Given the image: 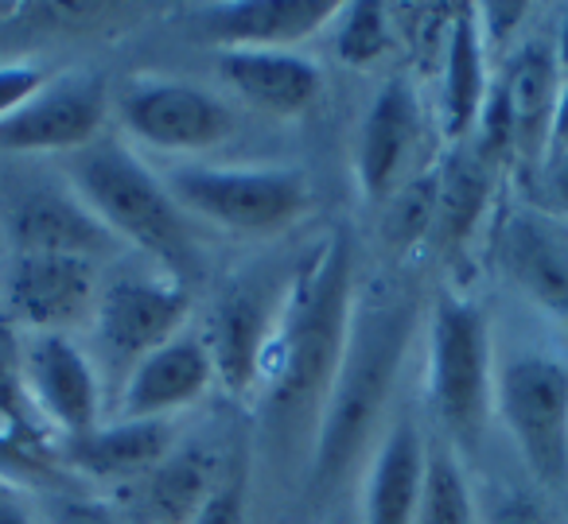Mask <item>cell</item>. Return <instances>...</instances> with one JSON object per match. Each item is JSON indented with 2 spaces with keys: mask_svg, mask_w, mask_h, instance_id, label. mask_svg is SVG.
I'll return each instance as SVG.
<instances>
[{
  "mask_svg": "<svg viewBox=\"0 0 568 524\" xmlns=\"http://www.w3.org/2000/svg\"><path fill=\"white\" fill-rule=\"evenodd\" d=\"M51 524H125V516L113 505L94 497H63L51 508Z\"/></svg>",
  "mask_w": 568,
  "mask_h": 524,
  "instance_id": "cell-30",
  "label": "cell"
},
{
  "mask_svg": "<svg viewBox=\"0 0 568 524\" xmlns=\"http://www.w3.org/2000/svg\"><path fill=\"white\" fill-rule=\"evenodd\" d=\"M490 94L487 74V35L479 24V9H459L444 32V90L440 125L452 144L467 141L483 117Z\"/></svg>",
  "mask_w": 568,
  "mask_h": 524,
  "instance_id": "cell-20",
  "label": "cell"
},
{
  "mask_svg": "<svg viewBox=\"0 0 568 524\" xmlns=\"http://www.w3.org/2000/svg\"><path fill=\"white\" fill-rule=\"evenodd\" d=\"M48 82L51 79L43 74V66H32V63L0 66V121H9L12 113L24 110Z\"/></svg>",
  "mask_w": 568,
  "mask_h": 524,
  "instance_id": "cell-28",
  "label": "cell"
},
{
  "mask_svg": "<svg viewBox=\"0 0 568 524\" xmlns=\"http://www.w3.org/2000/svg\"><path fill=\"white\" fill-rule=\"evenodd\" d=\"M327 524H343V521H327Z\"/></svg>",
  "mask_w": 568,
  "mask_h": 524,
  "instance_id": "cell-36",
  "label": "cell"
},
{
  "mask_svg": "<svg viewBox=\"0 0 568 524\" xmlns=\"http://www.w3.org/2000/svg\"><path fill=\"white\" fill-rule=\"evenodd\" d=\"M413 524H483L452 439H428L425 485H420V505Z\"/></svg>",
  "mask_w": 568,
  "mask_h": 524,
  "instance_id": "cell-25",
  "label": "cell"
},
{
  "mask_svg": "<svg viewBox=\"0 0 568 524\" xmlns=\"http://www.w3.org/2000/svg\"><path fill=\"white\" fill-rule=\"evenodd\" d=\"M339 35H335V55L347 66H374L394 48V28L389 12L378 0H351L339 9Z\"/></svg>",
  "mask_w": 568,
  "mask_h": 524,
  "instance_id": "cell-27",
  "label": "cell"
},
{
  "mask_svg": "<svg viewBox=\"0 0 568 524\" xmlns=\"http://www.w3.org/2000/svg\"><path fill=\"white\" fill-rule=\"evenodd\" d=\"M495 412L503 415L521 466L541 490L568 485V366L549 353H514L495 373Z\"/></svg>",
  "mask_w": 568,
  "mask_h": 524,
  "instance_id": "cell-6",
  "label": "cell"
},
{
  "mask_svg": "<svg viewBox=\"0 0 568 524\" xmlns=\"http://www.w3.org/2000/svg\"><path fill=\"white\" fill-rule=\"evenodd\" d=\"M98 296L102 288H98L94 260L79 257L20 253L9 280L12 311L32 327V335H67L79 322H90Z\"/></svg>",
  "mask_w": 568,
  "mask_h": 524,
  "instance_id": "cell-12",
  "label": "cell"
},
{
  "mask_svg": "<svg viewBox=\"0 0 568 524\" xmlns=\"http://www.w3.org/2000/svg\"><path fill=\"white\" fill-rule=\"evenodd\" d=\"M20 366H24V384L36 408L67 439H79L98 428L102 381H98L94 361L79 350L71 335H28V342L20 346Z\"/></svg>",
  "mask_w": 568,
  "mask_h": 524,
  "instance_id": "cell-10",
  "label": "cell"
},
{
  "mask_svg": "<svg viewBox=\"0 0 568 524\" xmlns=\"http://www.w3.org/2000/svg\"><path fill=\"white\" fill-rule=\"evenodd\" d=\"M281 296H273V288L253 280L234 284L226 291V299H219L214 327L203 338L211 346L214 373L234 397H245V392H253L261 384V361H265V346L268 335H273Z\"/></svg>",
  "mask_w": 568,
  "mask_h": 524,
  "instance_id": "cell-16",
  "label": "cell"
},
{
  "mask_svg": "<svg viewBox=\"0 0 568 524\" xmlns=\"http://www.w3.org/2000/svg\"><path fill=\"white\" fill-rule=\"evenodd\" d=\"M164 187L183 214L250 237L281 234L312 206V183L301 167H180Z\"/></svg>",
  "mask_w": 568,
  "mask_h": 524,
  "instance_id": "cell-5",
  "label": "cell"
},
{
  "mask_svg": "<svg viewBox=\"0 0 568 524\" xmlns=\"http://www.w3.org/2000/svg\"><path fill=\"white\" fill-rule=\"evenodd\" d=\"M545 195H549L552 218L568 226V148L545 156Z\"/></svg>",
  "mask_w": 568,
  "mask_h": 524,
  "instance_id": "cell-31",
  "label": "cell"
},
{
  "mask_svg": "<svg viewBox=\"0 0 568 524\" xmlns=\"http://www.w3.org/2000/svg\"><path fill=\"white\" fill-rule=\"evenodd\" d=\"M71 183L118 242L136 245L144 257L156 260L160 273L180 276L183 284L195 276L199 253L187 214L168 195L164 179H156L125 144L102 136L74 152Z\"/></svg>",
  "mask_w": 568,
  "mask_h": 524,
  "instance_id": "cell-3",
  "label": "cell"
},
{
  "mask_svg": "<svg viewBox=\"0 0 568 524\" xmlns=\"http://www.w3.org/2000/svg\"><path fill=\"white\" fill-rule=\"evenodd\" d=\"M110 117V90L102 74L51 79L32 102L9 121H0L4 152H82L102 141Z\"/></svg>",
  "mask_w": 568,
  "mask_h": 524,
  "instance_id": "cell-9",
  "label": "cell"
},
{
  "mask_svg": "<svg viewBox=\"0 0 568 524\" xmlns=\"http://www.w3.org/2000/svg\"><path fill=\"white\" fill-rule=\"evenodd\" d=\"M428 400L452 443L475 446L495 412L490 322L475 299L444 291L428 315Z\"/></svg>",
  "mask_w": 568,
  "mask_h": 524,
  "instance_id": "cell-4",
  "label": "cell"
},
{
  "mask_svg": "<svg viewBox=\"0 0 568 524\" xmlns=\"http://www.w3.org/2000/svg\"><path fill=\"white\" fill-rule=\"evenodd\" d=\"M413 342V296L389 280H371L355 296L347 350L312 439V497H327L366 451L389 404Z\"/></svg>",
  "mask_w": 568,
  "mask_h": 524,
  "instance_id": "cell-2",
  "label": "cell"
},
{
  "mask_svg": "<svg viewBox=\"0 0 568 524\" xmlns=\"http://www.w3.org/2000/svg\"><path fill=\"white\" fill-rule=\"evenodd\" d=\"M552 55H557L560 74L568 79V12L560 17V32H557V43H552Z\"/></svg>",
  "mask_w": 568,
  "mask_h": 524,
  "instance_id": "cell-35",
  "label": "cell"
},
{
  "mask_svg": "<svg viewBox=\"0 0 568 524\" xmlns=\"http://www.w3.org/2000/svg\"><path fill=\"white\" fill-rule=\"evenodd\" d=\"M191 311L187 284L172 273H133L105 284L94 307V342L113 373L129 377L149 353L183 335Z\"/></svg>",
  "mask_w": 568,
  "mask_h": 524,
  "instance_id": "cell-7",
  "label": "cell"
},
{
  "mask_svg": "<svg viewBox=\"0 0 568 524\" xmlns=\"http://www.w3.org/2000/svg\"><path fill=\"white\" fill-rule=\"evenodd\" d=\"M175 428L172 420H118L98 423L79 439H67V462L87 477H136L152 474L172 454Z\"/></svg>",
  "mask_w": 568,
  "mask_h": 524,
  "instance_id": "cell-21",
  "label": "cell"
},
{
  "mask_svg": "<svg viewBox=\"0 0 568 524\" xmlns=\"http://www.w3.org/2000/svg\"><path fill=\"white\" fill-rule=\"evenodd\" d=\"M191 524H245V482L242 477L237 474L226 477L222 490L199 508Z\"/></svg>",
  "mask_w": 568,
  "mask_h": 524,
  "instance_id": "cell-29",
  "label": "cell"
},
{
  "mask_svg": "<svg viewBox=\"0 0 568 524\" xmlns=\"http://www.w3.org/2000/svg\"><path fill=\"white\" fill-rule=\"evenodd\" d=\"M12 242H17V253L98 260L118 245V237L82 198H67L59 191H32L12 210Z\"/></svg>",
  "mask_w": 568,
  "mask_h": 524,
  "instance_id": "cell-18",
  "label": "cell"
},
{
  "mask_svg": "<svg viewBox=\"0 0 568 524\" xmlns=\"http://www.w3.org/2000/svg\"><path fill=\"white\" fill-rule=\"evenodd\" d=\"M483 524H549V516L534 497H503L483 516Z\"/></svg>",
  "mask_w": 568,
  "mask_h": 524,
  "instance_id": "cell-32",
  "label": "cell"
},
{
  "mask_svg": "<svg viewBox=\"0 0 568 524\" xmlns=\"http://www.w3.org/2000/svg\"><path fill=\"white\" fill-rule=\"evenodd\" d=\"M436 198H440V164L420 175H409L394 195L386 198V242L397 253L417 249L436 229Z\"/></svg>",
  "mask_w": 568,
  "mask_h": 524,
  "instance_id": "cell-26",
  "label": "cell"
},
{
  "mask_svg": "<svg viewBox=\"0 0 568 524\" xmlns=\"http://www.w3.org/2000/svg\"><path fill=\"white\" fill-rule=\"evenodd\" d=\"M568 148V79L560 82V97H557V110H552V129H549V152H565Z\"/></svg>",
  "mask_w": 568,
  "mask_h": 524,
  "instance_id": "cell-34",
  "label": "cell"
},
{
  "mask_svg": "<svg viewBox=\"0 0 568 524\" xmlns=\"http://www.w3.org/2000/svg\"><path fill=\"white\" fill-rule=\"evenodd\" d=\"M219 71L245 102L257 105L268 117H304L324 90L320 66L304 59L301 51H222Z\"/></svg>",
  "mask_w": 568,
  "mask_h": 524,
  "instance_id": "cell-17",
  "label": "cell"
},
{
  "mask_svg": "<svg viewBox=\"0 0 568 524\" xmlns=\"http://www.w3.org/2000/svg\"><path fill=\"white\" fill-rule=\"evenodd\" d=\"M498 273L545 315L568 322V226L541 210H510L498 226Z\"/></svg>",
  "mask_w": 568,
  "mask_h": 524,
  "instance_id": "cell-11",
  "label": "cell"
},
{
  "mask_svg": "<svg viewBox=\"0 0 568 524\" xmlns=\"http://www.w3.org/2000/svg\"><path fill=\"white\" fill-rule=\"evenodd\" d=\"M121 121L133 136L164 152H203L230 141L234 113L195 82L149 79L121 97Z\"/></svg>",
  "mask_w": 568,
  "mask_h": 524,
  "instance_id": "cell-8",
  "label": "cell"
},
{
  "mask_svg": "<svg viewBox=\"0 0 568 524\" xmlns=\"http://www.w3.org/2000/svg\"><path fill=\"white\" fill-rule=\"evenodd\" d=\"M355 242L335 226L293 273L261 361V423L276 446L316 439L355 315Z\"/></svg>",
  "mask_w": 568,
  "mask_h": 524,
  "instance_id": "cell-1",
  "label": "cell"
},
{
  "mask_svg": "<svg viewBox=\"0 0 568 524\" xmlns=\"http://www.w3.org/2000/svg\"><path fill=\"white\" fill-rule=\"evenodd\" d=\"M339 0H230L199 12V28L222 51H293L339 17Z\"/></svg>",
  "mask_w": 568,
  "mask_h": 524,
  "instance_id": "cell-15",
  "label": "cell"
},
{
  "mask_svg": "<svg viewBox=\"0 0 568 524\" xmlns=\"http://www.w3.org/2000/svg\"><path fill=\"white\" fill-rule=\"evenodd\" d=\"M428 439L409 415H397L382 435L363 485V524H413L425 485Z\"/></svg>",
  "mask_w": 568,
  "mask_h": 524,
  "instance_id": "cell-19",
  "label": "cell"
},
{
  "mask_svg": "<svg viewBox=\"0 0 568 524\" xmlns=\"http://www.w3.org/2000/svg\"><path fill=\"white\" fill-rule=\"evenodd\" d=\"M498 82H503L506 102H510L514 152H521L526 160H545V152H549L552 110H557L560 82H565L557 55H552V43L534 40L521 51H514Z\"/></svg>",
  "mask_w": 568,
  "mask_h": 524,
  "instance_id": "cell-22",
  "label": "cell"
},
{
  "mask_svg": "<svg viewBox=\"0 0 568 524\" xmlns=\"http://www.w3.org/2000/svg\"><path fill=\"white\" fill-rule=\"evenodd\" d=\"M498 164L479 141H459L440 164V198H436V229L433 237L448 249L471 242L483 214L490 206L498 183Z\"/></svg>",
  "mask_w": 568,
  "mask_h": 524,
  "instance_id": "cell-23",
  "label": "cell"
},
{
  "mask_svg": "<svg viewBox=\"0 0 568 524\" xmlns=\"http://www.w3.org/2000/svg\"><path fill=\"white\" fill-rule=\"evenodd\" d=\"M420 136V105L417 90L405 79H389L371 102L358 129L355 172L358 187L371 203H386L405 179H409V160Z\"/></svg>",
  "mask_w": 568,
  "mask_h": 524,
  "instance_id": "cell-14",
  "label": "cell"
},
{
  "mask_svg": "<svg viewBox=\"0 0 568 524\" xmlns=\"http://www.w3.org/2000/svg\"><path fill=\"white\" fill-rule=\"evenodd\" d=\"M222 459L206 443L172 446L149 474V513L156 524H191L195 513L222 490Z\"/></svg>",
  "mask_w": 568,
  "mask_h": 524,
  "instance_id": "cell-24",
  "label": "cell"
},
{
  "mask_svg": "<svg viewBox=\"0 0 568 524\" xmlns=\"http://www.w3.org/2000/svg\"><path fill=\"white\" fill-rule=\"evenodd\" d=\"M214 381L219 373L206 338L183 330L125 377L121 420H172L175 412L199 404L214 389Z\"/></svg>",
  "mask_w": 568,
  "mask_h": 524,
  "instance_id": "cell-13",
  "label": "cell"
},
{
  "mask_svg": "<svg viewBox=\"0 0 568 524\" xmlns=\"http://www.w3.org/2000/svg\"><path fill=\"white\" fill-rule=\"evenodd\" d=\"M0 524H40L32 516V508H28V501L4 482H0Z\"/></svg>",
  "mask_w": 568,
  "mask_h": 524,
  "instance_id": "cell-33",
  "label": "cell"
}]
</instances>
